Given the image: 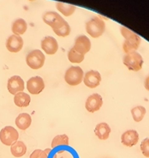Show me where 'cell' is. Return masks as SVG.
<instances>
[{"instance_id":"ba28073f","label":"cell","mask_w":149,"mask_h":158,"mask_svg":"<svg viewBox=\"0 0 149 158\" xmlns=\"http://www.w3.org/2000/svg\"><path fill=\"white\" fill-rule=\"evenodd\" d=\"M45 84L41 77H32L27 82V89L28 92L33 95H37L45 89Z\"/></svg>"},{"instance_id":"603a6c76","label":"cell","mask_w":149,"mask_h":158,"mask_svg":"<svg viewBox=\"0 0 149 158\" xmlns=\"http://www.w3.org/2000/svg\"><path fill=\"white\" fill-rule=\"evenodd\" d=\"M146 108L142 106H137L134 107L131 109V115L133 119L136 123H139L142 121V119L144 118L146 115Z\"/></svg>"},{"instance_id":"7c38bea8","label":"cell","mask_w":149,"mask_h":158,"mask_svg":"<svg viewBox=\"0 0 149 158\" xmlns=\"http://www.w3.org/2000/svg\"><path fill=\"white\" fill-rule=\"evenodd\" d=\"M77 52L80 53L81 55H85L90 51L91 48V43L88 37L85 35H80L77 37L75 39V43L73 47Z\"/></svg>"},{"instance_id":"44dd1931","label":"cell","mask_w":149,"mask_h":158,"mask_svg":"<svg viewBox=\"0 0 149 158\" xmlns=\"http://www.w3.org/2000/svg\"><path fill=\"white\" fill-rule=\"evenodd\" d=\"M56 9L65 16H70L75 12L76 6L72 4H64V3H56Z\"/></svg>"},{"instance_id":"cb8c5ba5","label":"cell","mask_w":149,"mask_h":158,"mask_svg":"<svg viewBox=\"0 0 149 158\" xmlns=\"http://www.w3.org/2000/svg\"><path fill=\"white\" fill-rule=\"evenodd\" d=\"M67 58L71 63L79 64L84 60V55H81L80 53L77 52L73 48H72L67 54Z\"/></svg>"},{"instance_id":"7402d4cb","label":"cell","mask_w":149,"mask_h":158,"mask_svg":"<svg viewBox=\"0 0 149 158\" xmlns=\"http://www.w3.org/2000/svg\"><path fill=\"white\" fill-rule=\"evenodd\" d=\"M69 145V138L66 134L56 135L51 142V148L55 149L59 146H68Z\"/></svg>"},{"instance_id":"277c9868","label":"cell","mask_w":149,"mask_h":158,"mask_svg":"<svg viewBox=\"0 0 149 158\" xmlns=\"http://www.w3.org/2000/svg\"><path fill=\"white\" fill-rule=\"evenodd\" d=\"M83 71L79 66H71L66 70L64 75V79L70 86H77L79 85L83 82Z\"/></svg>"},{"instance_id":"ffe728a7","label":"cell","mask_w":149,"mask_h":158,"mask_svg":"<svg viewBox=\"0 0 149 158\" xmlns=\"http://www.w3.org/2000/svg\"><path fill=\"white\" fill-rule=\"evenodd\" d=\"M28 29V23L26 22L25 20L23 19H17L13 22L12 24V32L15 35H17V36H21L23 35L27 31Z\"/></svg>"},{"instance_id":"6da1fadb","label":"cell","mask_w":149,"mask_h":158,"mask_svg":"<svg viewBox=\"0 0 149 158\" xmlns=\"http://www.w3.org/2000/svg\"><path fill=\"white\" fill-rule=\"evenodd\" d=\"M120 32L125 39L123 44V50L125 54L136 51L141 45V38L137 34H135V32L129 30L125 27H120Z\"/></svg>"},{"instance_id":"ac0fdd59","label":"cell","mask_w":149,"mask_h":158,"mask_svg":"<svg viewBox=\"0 0 149 158\" xmlns=\"http://www.w3.org/2000/svg\"><path fill=\"white\" fill-rule=\"evenodd\" d=\"M14 102L15 105L20 108L28 107L31 102V97L24 92H20L15 94Z\"/></svg>"},{"instance_id":"9c48e42d","label":"cell","mask_w":149,"mask_h":158,"mask_svg":"<svg viewBox=\"0 0 149 158\" xmlns=\"http://www.w3.org/2000/svg\"><path fill=\"white\" fill-rule=\"evenodd\" d=\"M102 105H103V100L101 95H100L99 94H93L87 98L85 108L89 112L94 113L100 110Z\"/></svg>"},{"instance_id":"484cf974","label":"cell","mask_w":149,"mask_h":158,"mask_svg":"<svg viewBox=\"0 0 149 158\" xmlns=\"http://www.w3.org/2000/svg\"><path fill=\"white\" fill-rule=\"evenodd\" d=\"M142 153L146 157H149V138L143 139L140 145Z\"/></svg>"},{"instance_id":"d4e9b609","label":"cell","mask_w":149,"mask_h":158,"mask_svg":"<svg viewBox=\"0 0 149 158\" xmlns=\"http://www.w3.org/2000/svg\"><path fill=\"white\" fill-rule=\"evenodd\" d=\"M51 149H45V150H40L37 149L32 152L29 158H49V154L50 153Z\"/></svg>"},{"instance_id":"4316f807","label":"cell","mask_w":149,"mask_h":158,"mask_svg":"<svg viewBox=\"0 0 149 158\" xmlns=\"http://www.w3.org/2000/svg\"><path fill=\"white\" fill-rule=\"evenodd\" d=\"M144 86H145V89L147 91H149V76L147 77V78L145 79V83H144Z\"/></svg>"},{"instance_id":"8992f818","label":"cell","mask_w":149,"mask_h":158,"mask_svg":"<svg viewBox=\"0 0 149 158\" xmlns=\"http://www.w3.org/2000/svg\"><path fill=\"white\" fill-rule=\"evenodd\" d=\"M19 139L18 131L11 126H6L0 131V141L7 146H11Z\"/></svg>"},{"instance_id":"8fae6325","label":"cell","mask_w":149,"mask_h":158,"mask_svg":"<svg viewBox=\"0 0 149 158\" xmlns=\"http://www.w3.org/2000/svg\"><path fill=\"white\" fill-rule=\"evenodd\" d=\"M83 82L84 85L90 89H95L100 85L101 82V76L100 72L97 71H89L83 76Z\"/></svg>"},{"instance_id":"5bb4252c","label":"cell","mask_w":149,"mask_h":158,"mask_svg":"<svg viewBox=\"0 0 149 158\" xmlns=\"http://www.w3.org/2000/svg\"><path fill=\"white\" fill-rule=\"evenodd\" d=\"M23 39L21 36L17 35H11L8 38L6 41V48L11 53H18L23 48Z\"/></svg>"},{"instance_id":"30bf717a","label":"cell","mask_w":149,"mask_h":158,"mask_svg":"<svg viewBox=\"0 0 149 158\" xmlns=\"http://www.w3.org/2000/svg\"><path fill=\"white\" fill-rule=\"evenodd\" d=\"M7 89L11 94H16L20 92H23L25 89V84L23 79L20 76H13L8 80Z\"/></svg>"},{"instance_id":"4fadbf2b","label":"cell","mask_w":149,"mask_h":158,"mask_svg":"<svg viewBox=\"0 0 149 158\" xmlns=\"http://www.w3.org/2000/svg\"><path fill=\"white\" fill-rule=\"evenodd\" d=\"M41 48L46 55H53L57 52L59 48V45L56 38L50 36H47L42 39Z\"/></svg>"},{"instance_id":"e0dca14e","label":"cell","mask_w":149,"mask_h":158,"mask_svg":"<svg viewBox=\"0 0 149 158\" xmlns=\"http://www.w3.org/2000/svg\"><path fill=\"white\" fill-rule=\"evenodd\" d=\"M32 117L28 113H21L15 118V125L21 130H26L31 126Z\"/></svg>"},{"instance_id":"d6986e66","label":"cell","mask_w":149,"mask_h":158,"mask_svg":"<svg viewBox=\"0 0 149 158\" xmlns=\"http://www.w3.org/2000/svg\"><path fill=\"white\" fill-rule=\"evenodd\" d=\"M11 152L15 157H21L27 153V145L24 142L17 140L11 146Z\"/></svg>"},{"instance_id":"2e32d148","label":"cell","mask_w":149,"mask_h":158,"mask_svg":"<svg viewBox=\"0 0 149 158\" xmlns=\"http://www.w3.org/2000/svg\"><path fill=\"white\" fill-rule=\"evenodd\" d=\"M111 134V127L106 123H100L96 126L95 128V134L97 138L101 140H106L109 138Z\"/></svg>"},{"instance_id":"5b68a950","label":"cell","mask_w":149,"mask_h":158,"mask_svg":"<svg viewBox=\"0 0 149 158\" xmlns=\"http://www.w3.org/2000/svg\"><path fill=\"white\" fill-rule=\"evenodd\" d=\"M27 65L32 70H38L42 68L45 62V55L39 49H34L31 51L26 58Z\"/></svg>"},{"instance_id":"7a4b0ae2","label":"cell","mask_w":149,"mask_h":158,"mask_svg":"<svg viewBox=\"0 0 149 158\" xmlns=\"http://www.w3.org/2000/svg\"><path fill=\"white\" fill-rule=\"evenodd\" d=\"M106 25L104 21L99 16H95L90 21H87L85 25V30L91 38H100L104 33Z\"/></svg>"},{"instance_id":"9a60e30c","label":"cell","mask_w":149,"mask_h":158,"mask_svg":"<svg viewBox=\"0 0 149 158\" xmlns=\"http://www.w3.org/2000/svg\"><path fill=\"white\" fill-rule=\"evenodd\" d=\"M139 134L134 129L125 131L121 136V143L127 147H132L138 143Z\"/></svg>"},{"instance_id":"3957f363","label":"cell","mask_w":149,"mask_h":158,"mask_svg":"<svg viewBox=\"0 0 149 158\" xmlns=\"http://www.w3.org/2000/svg\"><path fill=\"white\" fill-rule=\"evenodd\" d=\"M143 58L139 53L136 51L130 52L124 56L123 63L124 65L133 72H138L142 68L143 65Z\"/></svg>"},{"instance_id":"52a82bcc","label":"cell","mask_w":149,"mask_h":158,"mask_svg":"<svg viewBox=\"0 0 149 158\" xmlns=\"http://www.w3.org/2000/svg\"><path fill=\"white\" fill-rule=\"evenodd\" d=\"M43 21L45 24L49 25L53 31L56 30L66 23V21L58 13L55 11H48L43 15Z\"/></svg>"}]
</instances>
